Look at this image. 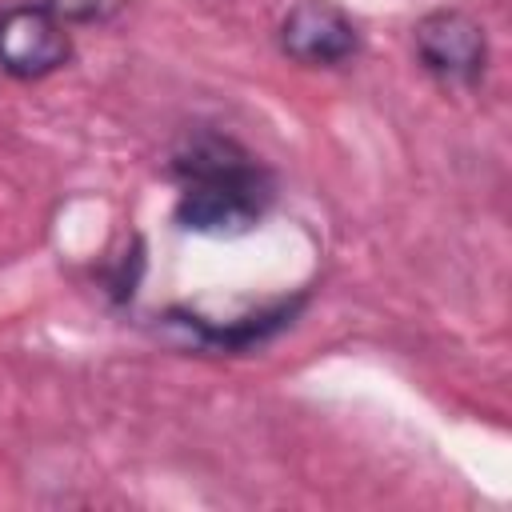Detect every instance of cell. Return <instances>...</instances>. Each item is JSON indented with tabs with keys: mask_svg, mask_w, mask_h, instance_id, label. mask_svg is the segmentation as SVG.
<instances>
[{
	"mask_svg": "<svg viewBox=\"0 0 512 512\" xmlns=\"http://www.w3.org/2000/svg\"><path fill=\"white\" fill-rule=\"evenodd\" d=\"M352 16L332 0H296L280 20V52L304 68H336L356 56Z\"/></svg>",
	"mask_w": 512,
	"mask_h": 512,
	"instance_id": "obj_4",
	"label": "cell"
},
{
	"mask_svg": "<svg viewBox=\"0 0 512 512\" xmlns=\"http://www.w3.org/2000/svg\"><path fill=\"white\" fill-rule=\"evenodd\" d=\"M412 48L424 72L444 84H476L488 68L484 24L460 8H436L412 28Z\"/></svg>",
	"mask_w": 512,
	"mask_h": 512,
	"instance_id": "obj_2",
	"label": "cell"
},
{
	"mask_svg": "<svg viewBox=\"0 0 512 512\" xmlns=\"http://www.w3.org/2000/svg\"><path fill=\"white\" fill-rule=\"evenodd\" d=\"M128 0H48V8L72 28V24H108Z\"/></svg>",
	"mask_w": 512,
	"mask_h": 512,
	"instance_id": "obj_5",
	"label": "cell"
},
{
	"mask_svg": "<svg viewBox=\"0 0 512 512\" xmlns=\"http://www.w3.org/2000/svg\"><path fill=\"white\" fill-rule=\"evenodd\" d=\"M72 56L68 24L48 4H16L0 12V72L12 80H40Z\"/></svg>",
	"mask_w": 512,
	"mask_h": 512,
	"instance_id": "obj_3",
	"label": "cell"
},
{
	"mask_svg": "<svg viewBox=\"0 0 512 512\" xmlns=\"http://www.w3.org/2000/svg\"><path fill=\"white\" fill-rule=\"evenodd\" d=\"M176 224L196 236L252 232L276 200L272 172L232 136L192 132L172 152Z\"/></svg>",
	"mask_w": 512,
	"mask_h": 512,
	"instance_id": "obj_1",
	"label": "cell"
}]
</instances>
